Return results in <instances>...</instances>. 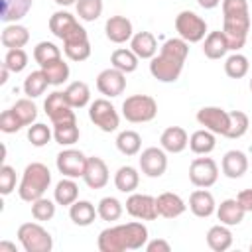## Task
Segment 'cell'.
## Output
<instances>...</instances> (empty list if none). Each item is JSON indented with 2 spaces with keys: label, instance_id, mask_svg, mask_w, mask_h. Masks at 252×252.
<instances>
[{
  "label": "cell",
  "instance_id": "14",
  "mask_svg": "<svg viewBox=\"0 0 252 252\" xmlns=\"http://www.w3.org/2000/svg\"><path fill=\"white\" fill-rule=\"evenodd\" d=\"M126 213L138 220H154L159 217L156 197L144 193H132L126 199Z\"/></svg>",
  "mask_w": 252,
  "mask_h": 252
},
{
  "label": "cell",
  "instance_id": "13",
  "mask_svg": "<svg viewBox=\"0 0 252 252\" xmlns=\"http://www.w3.org/2000/svg\"><path fill=\"white\" fill-rule=\"evenodd\" d=\"M63 51L71 61H85L91 57V41L87 30L79 26L63 39Z\"/></svg>",
  "mask_w": 252,
  "mask_h": 252
},
{
  "label": "cell",
  "instance_id": "12",
  "mask_svg": "<svg viewBox=\"0 0 252 252\" xmlns=\"http://www.w3.org/2000/svg\"><path fill=\"white\" fill-rule=\"evenodd\" d=\"M197 122L201 126H205L207 130H211L213 134L226 136L228 126H230V116L220 106H203L197 112Z\"/></svg>",
  "mask_w": 252,
  "mask_h": 252
},
{
  "label": "cell",
  "instance_id": "45",
  "mask_svg": "<svg viewBox=\"0 0 252 252\" xmlns=\"http://www.w3.org/2000/svg\"><path fill=\"white\" fill-rule=\"evenodd\" d=\"M102 14V0H77V16L85 22H94Z\"/></svg>",
  "mask_w": 252,
  "mask_h": 252
},
{
  "label": "cell",
  "instance_id": "10",
  "mask_svg": "<svg viewBox=\"0 0 252 252\" xmlns=\"http://www.w3.org/2000/svg\"><path fill=\"white\" fill-rule=\"evenodd\" d=\"M219 179V165L213 158H195L189 165V181L195 187H211Z\"/></svg>",
  "mask_w": 252,
  "mask_h": 252
},
{
  "label": "cell",
  "instance_id": "52",
  "mask_svg": "<svg viewBox=\"0 0 252 252\" xmlns=\"http://www.w3.org/2000/svg\"><path fill=\"white\" fill-rule=\"evenodd\" d=\"M236 199H238V203L242 205V209L246 213H252V189H242Z\"/></svg>",
  "mask_w": 252,
  "mask_h": 252
},
{
  "label": "cell",
  "instance_id": "43",
  "mask_svg": "<svg viewBox=\"0 0 252 252\" xmlns=\"http://www.w3.org/2000/svg\"><path fill=\"white\" fill-rule=\"evenodd\" d=\"M228 116H230V126H228V132H226L224 138H230V140L242 138L248 132V126H250L248 116L242 110H230Z\"/></svg>",
  "mask_w": 252,
  "mask_h": 252
},
{
  "label": "cell",
  "instance_id": "28",
  "mask_svg": "<svg viewBox=\"0 0 252 252\" xmlns=\"http://www.w3.org/2000/svg\"><path fill=\"white\" fill-rule=\"evenodd\" d=\"M0 41L6 49H18V47H24L28 41H30V32L26 26L22 24H8L4 30H2V35H0Z\"/></svg>",
  "mask_w": 252,
  "mask_h": 252
},
{
  "label": "cell",
  "instance_id": "31",
  "mask_svg": "<svg viewBox=\"0 0 252 252\" xmlns=\"http://www.w3.org/2000/svg\"><path fill=\"white\" fill-rule=\"evenodd\" d=\"M207 244L215 252H224V250H228L232 246V232L222 222L220 224H215L207 232Z\"/></svg>",
  "mask_w": 252,
  "mask_h": 252
},
{
  "label": "cell",
  "instance_id": "25",
  "mask_svg": "<svg viewBox=\"0 0 252 252\" xmlns=\"http://www.w3.org/2000/svg\"><path fill=\"white\" fill-rule=\"evenodd\" d=\"M130 49L138 55V59H152L158 53V41L152 32H138L130 39Z\"/></svg>",
  "mask_w": 252,
  "mask_h": 252
},
{
  "label": "cell",
  "instance_id": "6",
  "mask_svg": "<svg viewBox=\"0 0 252 252\" xmlns=\"http://www.w3.org/2000/svg\"><path fill=\"white\" fill-rule=\"evenodd\" d=\"M18 240L26 252H51L53 238L39 222H24L18 228Z\"/></svg>",
  "mask_w": 252,
  "mask_h": 252
},
{
  "label": "cell",
  "instance_id": "37",
  "mask_svg": "<svg viewBox=\"0 0 252 252\" xmlns=\"http://www.w3.org/2000/svg\"><path fill=\"white\" fill-rule=\"evenodd\" d=\"M41 69H43L49 85H53V87H59V85H63L69 79V65L63 61V57H59V59L43 65Z\"/></svg>",
  "mask_w": 252,
  "mask_h": 252
},
{
  "label": "cell",
  "instance_id": "42",
  "mask_svg": "<svg viewBox=\"0 0 252 252\" xmlns=\"http://www.w3.org/2000/svg\"><path fill=\"white\" fill-rule=\"evenodd\" d=\"M12 110H14V114L20 118V122H22L24 126H32V124L35 122V118H37V106L32 102L30 96L16 100V104L12 106Z\"/></svg>",
  "mask_w": 252,
  "mask_h": 252
},
{
  "label": "cell",
  "instance_id": "27",
  "mask_svg": "<svg viewBox=\"0 0 252 252\" xmlns=\"http://www.w3.org/2000/svg\"><path fill=\"white\" fill-rule=\"evenodd\" d=\"M0 20L6 24H16L24 16H28L33 0H0Z\"/></svg>",
  "mask_w": 252,
  "mask_h": 252
},
{
  "label": "cell",
  "instance_id": "49",
  "mask_svg": "<svg viewBox=\"0 0 252 252\" xmlns=\"http://www.w3.org/2000/svg\"><path fill=\"white\" fill-rule=\"evenodd\" d=\"M16 189V169L8 163H4L0 167V193L2 195H10Z\"/></svg>",
  "mask_w": 252,
  "mask_h": 252
},
{
  "label": "cell",
  "instance_id": "11",
  "mask_svg": "<svg viewBox=\"0 0 252 252\" xmlns=\"http://www.w3.org/2000/svg\"><path fill=\"white\" fill-rule=\"evenodd\" d=\"M87 161H89V158L81 150H75V148H67V150L59 152L57 159H55L59 173L65 175V177H73V179L75 177H83Z\"/></svg>",
  "mask_w": 252,
  "mask_h": 252
},
{
  "label": "cell",
  "instance_id": "17",
  "mask_svg": "<svg viewBox=\"0 0 252 252\" xmlns=\"http://www.w3.org/2000/svg\"><path fill=\"white\" fill-rule=\"evenodd\" d=\"M83 179H85L87 187H91V189H102L108 183V167H106L104 159L102 158H96V156H91L89 161H87Z\"/></svg>",
  "mask_w": 252,
  "mask_h": 252
},
{
  "label": "cell",
  "instance_id": "39",
  "mask_svg": "<svg viewBox=\"0 0 252 252\" xmlns=\"http://www.w3.org/2000/svg\"><path fill=\"white\" fill-rule=\"evenodd\" d=\"M248 69H250L248 57L242 55V53H238V51H234L232 55H228L226 61H224V73L230 79H242V77H246Z\"/></svg>",
  "mask_w": 252,
  "mask_h": 252
},
{
  "label": "cell",
  "instance_id": "32",
  "mask_svg": "<svg viewBox=\"0 0 252 252\" xmlns=\"http://www.w3.org/2000/svg\"><path fill=\"white\" fill-rule=\"evenodd\" d=\"M140 183V173L132 165H122L114 173V185L120 193H134Z\"/></svg>",
  "mask_w": 252,
  "mask_h": 252
},
{
  "label": "cell",
  "instance_id": "20",
  "mask_svg": "<svg viewBox=\"0 0 252 252\" xmlns=\"http://www.w3.org/2000/svg\"><path fill=\"white\" fill-rule=\"evenodd\" d=\"M220 167H222V173L228 177V179H238L246 173L248 169V158L244 152L240 150H230L222 156V161H220Z\"/></svg>",
  "mask_w": 252,
  "mask_h": 252
},
{
  "label": "cell",
  "instance_id": "46",
  "mask_svg": "<svg viewBox=\"0 0 252 252\" xmlns=\"http://www.w3.org/2000/svg\"><path fill=\"white\" fill-rule=\"evenodd\" d=\"M51 138H53V132L49 130V126H47V124L33 122V124L28 128V140H30V144H32V146H35V148L45 146Z\"/></svg>",
  "mask_w": 252,
  "mask_h": 252
},
{
  "label": "cell",
  "instance_id": "16",
  "mask_svg": "<svg viewBox=\"0 0 252 252\" xmlns=\"http://www.w3.org/2000/svg\"><path fill=\"white\" fill-rule=\"evenodd\" d=\"M140 169L148 177H161L167 169V156L163 148H146L140 154Z\"/></svg>",
  "mask_w": 252,
  "mask_h": 252
},
{
  "label": "cell",
  "instance_id": "7",
  "mask_svg": "<svg viewBox=\"0 0 252 252\" xmlns=\"http://www.w3.org/2000/svg\"><path fill=\"white\" fill-rule=\"evenodd\" d=\"M175 32L187 43H197L207 35V22L191 10H183L175 16Z\"/></svg>",
  "mask_w": 252,
  "mask_h": 252
},
{
  "label": "cell",
  "instance_id": "3",
  "mask_svg": "<svg viewBox=\"0 0 252 252\" xmlns=\"http://www.w3.org/2000/svg\"><path fill=\"white\" fill-rule=\"evenodd\" d=\"M250 32V10L246 0H222V33L230 51L244 47Z\"/></svg>",
  "mask_w": 252,
  "mask_h": 252
},
{
  "label": "cell",
  "instance_id": "58",
  "mask_svg": "<svg viewBox=\"0 0 252 252\" xmlns=\"http://www.w3.org/2000/svg\"><path fill=\"white\" fill-rule=\"evenodd\" d=\"M250 250H252V244H250Z\"/></svg>",
  "mask_w": 252,
  "mask_h": 252
},
{
  "label": "cell",
  "instance_id": "19",
  "mask_svg": "<svg viewBox=\"0 0 252 252\" xmlns=\"http://www.w3.org/2000/svg\"><path fill=\"white\" fill-rule=\"evenodd\" d=\"M156 205H158V213L159 217L163 219H175V217H181L187 209L185 201L177 195V193H171V191H165L161 195L156 197Z\"/></svg>",
  "mask_w": 252,
  "mask_h": 252
},
{
  "label": "cell",
  "instance_id": "34",
  "mask_svg": "<svg viewBox=\"0 0 252 252\" xmlns=\"http://www.w3.org/2000/svg\"><path fill=\"white\" fill-rule=\"evenodd\" d=\"M63 93H65V98L69 100V104H71L73 108H83V106H87L89 100H91V89H89V85L83 83V81H73Z\"/></svg>",
  "mask_w": 252,
  "mask_h": 252
},
{
  "label": "cell",
  "instance_id": "29",
  "mask_svg": "<svg viewBox=\"0 0 252 252\" xmlns=\"http://www.w3.org/2000/svg\"><path fill=\"white\" fill-rule=\"evenodd\" d=\"M217 134H213L211 130L203 128V130H195L191 136H189V148L193 154L197 156H207L215 150L217 146Z\"/></svg>",
  "mask_w": 252,
  "mask_h": 252
},
{
  "label": "cell",
  "instance_id": "54",
  "mask_svg": "<svg viewBox=\"0 0 252 252\" xmlns=\"http://www.w3.org/2000/svg\"><path fill=\"white\" fill-rule=\"evenodd\" d=\"M4 250L16 252V244H12V242H8V240H2V242H0V252H4Z\"/></svg>",
  "mask_w": 252,
  "mask_h": 252
},
{
  "label": "cell",
  "instance_id": "18",
  "mask_svg": "<svg viewBox=\"0 0 252 252\" xmlns=\"http://www.w3.org/2000/svg\"><path fill=\"white\" fill-rule=\"evenodd\" d=\"M104 32L112 43H124L128 39H132V35H134L132 22L126 16H110L104 24Z\"/></svg>",
  "mask_w": 252,
  "mask_h": 252
},
{
  "label": "cell",
  "instance_id": "41",
  "mask_svg": "<svg viewBox=\"0 0 252 252\" xmlns=\"http://www.w3.org/2000/svg\"><path fill=\"white\" fill-rule=\"evenodd\" d=\"M96 211H98V217L102 220L112 222V220H118L122 217L124 207H122V203L116 197H102L98 201V205H96Z\"/></svg>",
  "mask_w": 252,
  "mask_h": 252
},
{
  "label": "cell",
  "instance_id": "33",
  "mask_svg": "<svg viewBox=\"0 0 252 252\" xmlns=\"http://www.w3.org/2000/svg\"><path fill=\"white\" fill-rule=\"evenodd\" d=\"M79 197V187L77 183L73 181V177H65L61 179L55 189H53V199L57 205H63V207H71Z\"/></svg>",
  "mask_w": 252,
  "mask_h": 252
},
{
  "label": "cell",
  "instance_id": "40",
  "mask_svg": "<svg viewBox=\"0 0 252 252\" xmlns=\"http://www.w3.org/2000/svg\"><path fill=\"white\" fill-rule=\"evenodd\" d=\"M79 126L77 122H67V124H55L53 126V140L61 146H73L75 142H79Z\"/></svg>",
  "mask_w": 252,
  "mask_h": 252
},
{
  "label": "cell",
  "instance_id": "15",
  "mask_svg": "<svg viewBox=\"0 0 252 252\" xmlns=\"http://www.w3.org/2000/svg\"><path fill=\"white\" fill-rule=\"evenodd\" d=\"M96 89L100 94L104 96H120L126 89V73L118 71L116 67H108V69H102L98 75H96Z\"/></svg>",
  "mask_w": 252,
  "mask_h": 252
},
{
  "label": "cell",
  "instance_id": "26",
  "mask_svg": "<svg viewBox=\"0 0 252 252\" xmlns=\"http://www.w3.org/2000/svg\"><path fill=\"white\" fill-rule=\"evenodd\" d=\"M228 51H230L228 41H226V37H224V33H222L220 30L209 32V33L205 35L203 53H205L207 59H220V57H224Z\"/></svg>",
  "mask_w": 252,
  "mask_h": 252
},
{
  "label": "cell",
  "instance_id": "44",
  "mask_svg": "<svg viewBox=\"0 0 252 252\" xmlns=\"http://www.w3.org/2000/svg\"><path fill=\"white\" fill-rule=\"evenodd\" d=\"M59 57H61V49L51 41H39L33 47V59L39 63V67L51 63V61H55Z\"/></svg>",
  "mask_w": 252,
  "mask_h": 252
},
{
  "label": "cell",
  "instance_id": "24",
  "mask_svg": "<svg viewBox=\"0 0 252 252\" xmlns=\"http://www.w3.org/2000/svg\"><path fill=\"white\" fill-rule=\"evenodd\" d=\"M246 211L242 209V205L238 203V199H224L220 201V205L217 207V219L226 224V226H236L242 222Z\"/></svg>",
  "mask_w": 252,
  "mask_h": 252
},
{
  "label": "cell",
  "instance_id": "35",
  "mask_svg": "<svg viewBox=\"0 0 252 252\" xmlns=\"http://www.w3.org/2000/svg\"><path fill=\"white\" fill-rule=\"evenodd\" d=\"M138 61H140L138 55H136L132 49H124V47L114 49L112 55H110L112 67H116V69L122 71V73H134V71L138 69Z\"/></svg>",
  "mask_w": 252,
  "mask_h": 252
},
{
  "label": "cell",
  "instance_id": "4",
  "mask_svg": "<svg viewBox=\"0 0 252 252\" xmlns=\"http://www.w3.org/2000/svg\"><path fill=\"white\" fill-rule=\"evenodd\" d=\"M51 185V171L41 161H32L26 165L22 173V181L18 187V195L22 201L33 203L35 199L43 197V193Z\"/></svg>",
  "mask_w": 252,
  "mask_h": 252
},
{
  "label": "cell",
  "instance_id": "38",
  "mask_svg": "<svg viewBox=\"0 0 252 252\" xmlns=\"http://www.w3.org/2000/svg\"><path fill=\"white\" fill-rule=\"evenodd\" d=\"M116 148L124 156H136L142 148V138L134 130H122L116 138Z\"/></svg>",
  "mask_w": 252,
  "mask_h": 252
},
{
  "label": "cell",
  "instance_id": "51",
  "mask_svg": "<svg viewBox=\"0 0 252 252\" xmlns=\"http://www.w3.org/2000/svg\"><path fill=\"white\" fill-rule=\"evenodd\" d=\"M148 252H169L171 250V246H169V242L167 240H163V238H156V240H150L146 246H144Z\"/></svg>",
  "mask_w": 252,
  "mask_h": 252
},
{
  "label": "cell",
  "instance_id": "30",
  "mask_svg": "<svg viewBox=\"0 0 252 252\" xmlns=\"http://www.w3.org/2000/svg\"><path fill=\"white\" fill-rule=\"evenodd\" d=\"M98 211L94 209V205L91 201H75L69 207V217L77 226H89L94 222Z\"/></svg>",
  "mask_w": 252,
  "mask_h": 252
},
{
  "label": "cell",
  "instance_id": "9",
  "mask_svg": "<svg viewBox=\"0 0 252 252\" xmlns=\"http://www.w3.org/2000/svg\"><path fill=\"white\" fill-rule=\"evenodd\" d=\"M45 114L49 116L51 124H67V122H77L73 106L69 104V100L65 98V93L61 91H53L51 94H47L45 102H43Z\"/></svg>",
  "mask_w": 252,
  "mask_h": 252
},
{
  "label": "cell",
  "instance_id": "53",
  "mask_svg": "<svg viewBox=\"0 0 252 252\" xmlns=\"http://www.w3.org/2000/svg\"><path fill=\"white\" fill-rule=\"evenodd\" d=\"M220 2H222V0H197V4H199L201 8H205V10H213V8H217Z\"/></svg>",
  "mask_w": 252,
  "mask_h": 252
},
{
  "label": "cell",
  "instance_id": "50",
  "mask_svg": "<svg viewBox=\"0 0 252 252\" xmlns=\"http://www.w3.org/2000/svg\"><path fill=\"white\" fill-rule=\"evenodd\" d=\"M20 128H24V124L20 122V118L14 114L12 108H8V110H4V112L0 114V130H2L4 134H14V132H18Z\"/></svg>",
  "mask_w": 252,
  "mask_h": 252
},
{
  "label": "cell",
  "instance_id": "8",
  "mask_svg": "<svg viewBox=\"0 0 252 252\" xmlns=\"http://www.w3.org/2000/svg\"><path fill=\"white\" fill-rule=\"evenodd\" d=\"M89 118L102 132H114L118 128V124H120L118 110L106 98H96V100L91 102V106H89Z\"/></svg>",
  "mask_w": 252,
  "mask_h": 252
},
{
  "label": "cell",
  "instance_id": "48",
  "mask_svg": "<svg viewBox=\"0 0 252 252\" xmlns=\"http://www.w3.org/2000/svg\"><path fill=\"white\" fill-rule=\"evenodd\" d=\"M55 215V203L45 199V197H39L32 203V217L35 220H51Z\"/></svg>",
  "mask_w": 252,
  "mask_h": 252
},
{
  "label": "cell",
  "instance_id": "1",
  "mask_svg": "<svg viewBox=\"0 0 252 252\" xmlns=\"http://www.w3.org/2000/svg\"><path fill=\"white\" fill-rule=\"evenodd\" d=\"M189 55V43L181 37L165 39L159 53L150 59V73L159 83H175Z\"/></svg>",
  "mask_w": 252,
  "mask_h": 252
},
{
  "label": "cell",
  "instance_id": "36",
  "mask_svg": "<svg viewBox=\"0 0 252 252\" xmlns=\"http://www.w3.org/2000/svg\"><path fill=\"white\" fill-rule=\"evenodd\" d=\"M47 87H49V81H47L43 69H39V71H32V73L24 79V93H26V96H30V98H37V96H41V94L45 93Z\"/></svg>",
  "mask_w": 252,
  "mask_h": 252
},
{
  "label": "cell",
  "instance_id": "57",
  "mask_svg": "<svg viewBox=\"0 0 252 252\" xmlns=\"http://www.w3.org/2000/svg\"><path fill=\"white\" fill-rule=\"evenodd\" d=\"M250 93H252V79H250Z\"/></svg>",
  "mask_w": 252,
  "mask_h": 252
},
{
  "label": "cell",
  "instance_id": "21",
  "mask_svg": "<svg viewBox=\"0 0 252 252\" xmlns=\"http://www.w3.org/2000/svg\"><path fill=\"white\" fill-rule=\"evenodd\" d=\"M189 209H191V213H193L195 217L207 219V217H211V215L217 211L215 197H213L207 189L199 187L197 191H193V193L189 195Z\"/></svg>",
  "mask_w": 252,
  "mask_h": 252
},
{
  "label": "cell",
  "instance_id": "47",
  "mask_svg": "<svg viewBox=\"0 0 252 252\" xmlns=\"http://www.w3.org/2000/svg\"><path fill=\"white\" fill-rule=\"evenodd\" d=\"M4 65L12 71V73H22L28 67V53L18 47V49H8L4 55Z\"/></svg>",
  "mask_w": 252,
  "mask_h": 252
},
{
  "label": "cell",
  "instance_id": "23",
  "mask_svg": "<svg viewBox=\"0 0 252 252\" xmlns=\"http://www.w3.org/2000/svg\"><path fill=\"white\" fill-rule=\"evenodd\" d=\"M159 144L169 154H179L189 146V136L181 126H169L161 132Z\"/></svg>",
  "mask_w": 252,
  "mask_h": 252
},
{
  "label": "cell",
  "instance_id": "2",
  "mask_svg": "<svg viewBox=\"0 0 252 252\" xmlns=\"http://www.w3.org/2000/svg\"><path fill=\"white\" fill-rule=\"evenodd\" d=\"M148 244V228L142 222H126L100 230L96 246L100 252H124L140 250Z\"/></svg>",
  "mask_w": 252,
  "mask_h": 252
},
{
  "label": "cell",
  "instance_id": "56",
  "mask_svg": "<svg viewBox=\"0 0 252 252\" xmlns=\"http://www.w3.org/2000/svg\"><path fill=\"white\" fill-rule=\"evenodd\" d=\"M55 4H59V6H71V4H77V0H55Z\"/></svg>",
  "mask_w": 252,
  "mask_h": 252
},
{
  "label": "cell",
  "instance_id": "55",
  "mask_svg": "<svg viewBox=\"0 0 252 252\" xmlns=\"http://www.w3.org/2000/svg\"><path fill=\"white\" fill-rule=\"evenodd\" d=\"M8 73H12L4 63H2V73H0V85H4L6 81H8Z\"/></svg>",
  "mask_w": 252,
  "mask_h": 252
},
{
  "label": "cell",
  "instance_id": "22",
  "mask_svg": "<svg viewBox=\"0 0 252 252\" xmlns=\"http://www.w3.org/2000/svg\"><path fill=\"white\" fill-rule=\"evenodd\" d=\"M81 24L77 22V18L71 14V12H65V10H59V12H53L51 18H49V32L59 37L61 41L73 32L77 30Z\"/></svg>",
  "mask_w": 252,
  "mask_h": 252
},
{
  "label": "cell",
  "instance_id": "5",
  "mask_svg": "<svg viewBox=\"0 0 252 252\" xmlns=\"http://www.w3.org/2000/svg\"><path fill=\"white\" fill-rule=\"evenodd\" d=\"M158 114V102L150 94H132L122 102V116L132 124L154 120Z\"/></svg>",
  "mask_w": 252,
  "mask_h": 252
}]
</instances>
